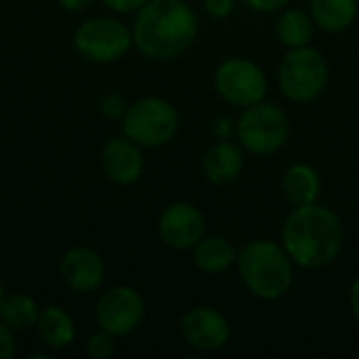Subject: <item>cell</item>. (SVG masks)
Instances as JSON below:
<instances>
[{"label":"cell","mask_w":359,"mask_h":359,"mask_svg":"<svg viewBox=\"0 0 359 359\" xmlns=\"http://www.w3.org/2000/svg\"><path fill=\"white\" fill-rule=\"evenodd\" d=\"M4 284H2V280H0V305H2V301H4Z\"/></svg>","instance_id":"f546056e"},{"label":"cell","mask_w":359,"mask_h":359,"mask_svg":"<svg viewBox=\"0 0 359 359\" xmlns=\"http://www.w3.org/2000/svg\"><path fill=\"white\" fill-rule=\"evenodd\" d=\"M103 175L116 185H133L141 179L145 168L143 147L130 141L126 135H118L105 141L101 149Z\"/></svg>","instance_id":"4fadbf2b"},{"label":"cell","mask_w":359,"mask_h":359,"mask_svg":"<svg viewBox=\"0 0 359 359\" xmlns=\"http://www.w3.org/2000/svg\"><path fill=\"white\" fill-rule=\"evenodd\" d=\"M128 109V103L118 93H107L99 99V111L105 120H122Z\"/></svg>","instance_id":"7402d4cb"},{"label":"cell","mask_w":359,"mask_h":359,"mask_svg":"<svg viewBox=\"0 0 359 359\" xmlns=\"http://www.w3.org/2000/svg\"><path fill=\"white\" fill-rule=\"evenodd\" d=\"M236 137L244 151L255 156H271L290 139V120L282 107L261 101L244 107L238 118Z\"/></svg>","instance_id":"52a82bcc"},{"label":"cell","mask_w":359,"mask_h":359,"mask_svg":"<svg viewBox=\"0 0 359 359\" xmlns=\"http://www.w3.org/2000/svg\"><path fill=\"white\" fill-rule=\"evenodd\" d=\"M74 50L90 63H114L135 46L133 29L116 17H90L82 21L72 36Z\"/></svg>","instance_id":"8992f818"},{"label":"cell","mask_w":359,"mask_h":359,"mask_svg":"<svg viewBox=\"0 0 359 359\" xmlns=\"http://www.w3.org/2000/svg\"><path fill=\"white\" fill-rule=\"evenodd\" d=\"M212 84L217 95L233 107H250L265 101L269 80L265 69L246 57H229L215 69Z\"/></svg>","instance_id":"ba28073f"},{"label":"cell","mask_w":359,"mask_h":359,"mask_svg":"<svg viewBox=\"0 0 359 359\" xmlns=\"http://www.w3.org/2000/svg\"><path fill=\"white\" fill-rule=\"evenodd\" d=\"M236 128H238V120H233L231 116H225V114L217 116V118L210 122V135H212L217 141L236 137Z\"/></svg>","instance_id":"603a6c76"},{"label":"cell","mask_w":359,"mask_h":359,"mask_svg":"<svg viewBox=\"0 0 359 359\" xmlns=\"http://www.w3.org/2000/svg\"><path fill=\"white\" fill-rule=\"evenodd\" d=\"M194 265L208 276H219L236 265L238 250L233 244L223 236H204L194 248H191Z\"/></svg>","instance_id":"2e32d148"},{"label":"cell","mask_w":359,"mask_h":359,"mask_svg":"<svg viewBox=\"0 0 359 359\" xmlns=\"http://www.w3.org/2000/svg\"><path fill=\"white\" fill-rule=\"evenodd\" d=\"M244 170V147L229 139L217 141L202 160V172L208 183L223 187L233 183Z\"/></svg>","instance_id":"5bb4252c"},{"label":"cell","mask_w":359,"mask_h":359,"mask_svg":"<svg viewBox=\"0 0 359 359\" xmlns=\"http://www.w3.org/2000/svg\"><path fill=\"white\" fill-rule=\"evenodd\" d=\"M36 330H38L40 341L48 349H55V351L67 349L76 341V324L72 316L59 305H48L40 309Z\"/></svg>","instance_id":"e0dca14e"},{"label":"cell","mask_w":359,"mask_h":359,"mask_svg":"<svg viewBox=\"0 0 359 359\" xmlns=\"http://www.w3.org/2000/svg\"><path fill=\"white\" fill-rule=\"evenodd\" d=\"M278 84L292 103L316 101L328 84L326 57L311 44L288 48L278 67Z\"/></svg>","instance_id":"5b68a950"},{"label":"cell","mask_w":359,"mask_h":359,"mask_svg":"<svg viewBox=\"0 0 359 359\" xmlns=\"http://www.w3.org/2000/svg\"><path fill=\"white\" fill-rule=\"evenodd\" d=\"M345 242L341 217L322 204L294 206L282 225V246L301 269L318 271L332 265Z\"/></svg>","instance_id":"7a4b0ae2"},{"label":"cell","mask_w":359,"mask_h":359,"mask_svg":"<svg viewBox=\"0 0 359 359\" xmlns=\"http://www.w3.org/2000/svg\"><path fill=\"white\" fill-rule=\"evenodd\" d=\"M99 2L116 15H128V13H137L147 0H99Z\"/></svg>","instance_id":"484cf974"},{"label":"cell","mask_w":359,"mask_h":359,"mask_svg":"<svg viewBox=\"0 0 359 359\" xmlns=\"http://www.w3.org/2000/svg\"><path fill=\"white\" fill-rule=\"evenodd\" d=\"M181 339L196 351L212 353L223 349L231 339L229 320L215 307L198 305L183 313L179 322Z\"/></svg>","instance_id":"30bf717a"},{"label":"cell","mask_w":359,"mask_h":359,"mask_svg":"<svg viewBox=\"0 0 359 359\" xmlns=\"http://www.w3.org/2000/svg\"><path fill=\"white\" fill-rule=\"evenodd\" d=\"M122 122V135L143 149L168 145L179 133V111L162 97H143L128 105Z\"/></svg>","instance_id":"277c9868"},{"label":"cell","mask_w":359,"mask_h":359,"mask_svg":"<svg viewBox=\"0 0 359 359\" xmlns=\"http://www.w3.org/2000/svg\"><path fill=\"white\" fill-rule=\"evenodd\" d=\"M202 6L212 19H227L236 8V0H202Z\"/></svg>","instance_id":"cb8c5ba5"},{"label":"cell","mask_w":359,"mask_h":359,"mask_svg":"<svg viewBox=\"0 0 359 359\" xmlns=\"http://www.w3.org/2000/svg\"><path fill=\"white\" fill-rule=\"evenodd\" d=\"M322 191L320 172L305 162H297L286 168L282 177V194L290 206H307L316 204Z\"/></svg>","instance_id":"9a60e30c"},{"label":"cell","mask_w":359,"mask_h":359,"mask_svg":"<svg viewBox=\"0 0 359 359\" xmlns=\"http://www.w3.org/2000/svg\"><path fill=\"white\" fill-rule=\"evenodd\" d=\"M116 353V337L105 332V330H97L95 334L88 337L86 341V355L93 359H109Z\"/></svg>","instance_id":"44dd1931"},{"label":"cell","mask_w":359,"mask_h":359,"mask_svg":"<svg viewBox=\"0 0 359 359\" xmlns=\"http://www.w3.org/2000/svg\"><path fill=\"white\" fill-rule=\"evenodd\" d=\"M57 2H59V6H61L63 11H67V13H82L84 8L90 6L93 0H57Z\"/></svg>","instance_id":"f1b7e54d"},{"label":"cell","mask_w":359,"mask_h":359,"mask_svg":"<svg viewBox=\"0 0 359 359\" xmlns=\"http://www.w3.org/2000/svg\"><path fill=\"white\" fill-rule=\"evenodd\" d=\"M158 236L170 250H191L206 236V219L202 210L189 202L168 204L158 219Z\"/></svg>","instance_id":"8fae6325"},{"label":"cell","mask_w":359,"mask_h":359,"mask_svg":"<svg viewBox=\"0 0 359 359\" xmlns=\"http://www.w3.org/2000/svg\"><path fill=\"white\" fill-rule=\"evenodd\" d=\"M316 34V23L303 8H282L276 21V36L286 48L309 46Z\"/></svg>","instance_id":"d6986e66"},{"label":"cell","mask_w":359,"mask_h":359,"mask_svg":"<svg viewBox=\"0 0 359 359\" xmlns=\"http://www.w3.org/2000/svg\"><path fill=\"white\" fill-rule=\"evenodd\" d=\"M349 307H351V313H353L355 322L359 324V276L353 280V284L349 288Z\"/></svg>","instance_id":"83f0119b"},{"label":"cell","mask_w":359,"mask_h":359,"mask_svg":"<svg viewBox=\"0 0 359 359\" xmlns=\"http://www.w3.org/2000/svg\"><path fill=\"white\" fill-rule=\"evenodd\" d=\"M236 265L246 290L261 301H280L294 284V263L273 240L248 242L238 252Z\"/></svg>","instance_id":"3957f363"},{"label":"cell","mask_w":359,"mask_h":359,"mask_svg":"<svg viewBox=\"0 0 359 359\" xmlns=\"http://www.w3.org/2000/svg\"><path fill=\"white\" fill-rule=\"evenodd\" d=\"M292 0H244V4L255 11V13H263V15H269V13H280L282 8H286Z\"/></svg>","instance_id":"4316f807"},{"label":"cell","mask_w":359,"mask_h":359,"mask_svg":"<svg viewBox=\"0 0 359 359\" xmlns=\"http://www.w3.org/2000/svg\"><path fill=\"white\" fill-rule=\"evenodd\" d=\"M59 276L69 290L88 294L101 288L105 280V263L97 250L88 246H72L59 261Z\"/></svg>","instance_id":"7c38bea8"},{"label":"cell","mask_w":359,"mask_h":359,"mask_svg":"<svg viewBox=\"0 0 359 359\" xmlns=\"http://www.w3.org/2000/svg\"><path fill=\"white\" fill-rule=\"evenodd\" d=\"M309 15L316 27L328 34H341L355 23L359 0H309Z\"/></svg>","instance_id":"ac0fdd59"},{"label":"cell","mask_w":359,"mask_h":359,"mask_svg":"<svg viewBox=\"0 0 359 359\" xmlns=\"http://www.w3.org/2000/svg\"><path fill=\"white\" fill-rule=\"evenodd\" d=\"M17 353L15 330H11L4 322H0V359H11Z\"/></svg>","instance_id":"d4e9b609"},{"label":"cell","mask_w":359,"mask_h":359,"mask_svg":"<svg viewBox=\"0 0 359 359\" xmlns=\"http://www.w3.org/2000/svg\"><path fill=\"white\" fill-rule=\"evenodd\" d=\"M40 309L38 303L25 294V292H11L4 294V301L0 305V322H4L15 332H25L29 328H36Z\"/></svg>","instance_id":"ffe728a7"},{"label":"cell","mask_w":359,"mask_h":359,"mask_svg":"<svg viewBox=\"0 0 359 359\" xmlns=\"http://www.w3.org/2000/svg\"><path fill=\"white\" fill-rule=\"evenodd\" d=\"M145 320V301L133 286L105 290L95 305V322L116 339L133 334Z\"/></svg>","instance_id":"9c48e42d"},{"label":"cell","mask_w":359,"mask_h":359,"mask_svg":"<svg viewBox=\"0 0 359 359\" xmlns=\"http://www.w3.org/2000/svg\"><path fill=\"white\" fill-rule=\"evenodd\" d=\"M135 48L151 61H170L191 48L200 34L198 13L187 0H147L133 23Z\"/></svg>","instance_id":"6da1fadb"}]
</instances>
